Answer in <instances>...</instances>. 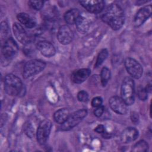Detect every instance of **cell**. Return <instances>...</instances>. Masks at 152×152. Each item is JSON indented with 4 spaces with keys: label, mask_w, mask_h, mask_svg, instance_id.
<instances>
[{
    "label": "cell",
    "mask_w": 152,
    "mask_h": 152,
    "mask_svg": "<svg viewBox=\"0 0 152 152\" xmlns=\"http://www.w3.org/2000/svg\"><path fill=\"white\" fill-rule=\"evenodd\" d=\"M91 74V71L87 68H83L74 72L71 75V80L76 84L84 82Z\"/></svg>",
    "instance_id": "16"
},
{
    "label": "cell",
    "mask_w": 152,
    "mask_h": 152,
    "mask_svg": "<svg viewBox=\"0 0 152 152\" xmlns=\"http://www.w3.org/2000/svg\"><path fill=\"white\" fill-rule=\"evenodd\" d=\"M138 137V131L134 128H125L121 133V139L124 143H129L135 141Z\"/></svg>",
    "instance_id": "15"
},
{
    "label": "cell",
    "mask_w": 152,
    "mask_h": 152,
    "mask_svg": "<svg viewBox=\"0 0 152 152\" xmlns=\"http://www.w3.org/2000/svg\"><path fill=\"white\" fill-rule=\"evenodd\" d=\"M77 98L80 102H86L88 100V94L86 91L82 90L78 92L77 94Z\"/></svg>",
    "instance_id": "26"
},
{
    "label": "cell",
    "mask_w": 152,
    "mask_h": 152,
    "mask_svg": "<svg viewBox=\"0 0 152 152\" xmlns=\"http://www.w3.org/2000/svg\"><path fill=\"white\" fill-rule=\"evenodd\" d=\"M69 111L66 108H62L56 111L53 115V118L56 122L62 124L69 116Z\"/></svg>",
    "instance_id": "19"
},
{
    "label": "cell",
    "mask_w": 152,
    "mask_h": 152,
    "mask_svg": "<svg viewBox=\"0 0 152 152\" xmlns=\"http://www.w3.org/2000/svg\"><path fill=\"white\" fill-rule=\"evenodd\" d=\"M121 98L127 105H131L134 102L135 88L134 81L129 77L125 78L121 86Z\"/></svg>",
    "instance_id": "3"
},
{
    "label": "cell",
    "mask_w": 152,
    "mask_h": 152,
    "mask_svg": "<svg viewBox=\"0 0 152 152\" xmlns=\"http://www.w3.org/2000/svg\"><path fill=\"white\" fill-rule=\"evenodd\" d=\"M28 4L30 7H31L33 9L36 10H40L44 4V1H29Z\"/></svg>",
    "instance_id": "24"
},
{
    "label": "cell",
    "mask_w": 152,
    "mask_h": 152,
    "mask_svg": "<svg viewBox=\"0 0 152 152\" xmlns=\"http://www.w3.org/2000/svg\"><path fill=\"white\" fill-rule=\"evenodd\" d=\"M57 37L61 44L68 45L72 42L74 34L69 26L67 25H62L58 29Z\"/></svg>",
    "instance_id": "11"
},
{
    "label": "cell",
    "mask_w": 152,
    "mask_h": 152,
    "mask_svg": "<svg viewBox=\"0 0 152 152\" xmlns=\"http://www.w3.org/2000/svg\"><path fill=\"white\" fill-rule=\"evenodd\" d=\"M107 56H108L107 50L106 49L102 50L97 56V58L94 65V67L98 68L99 66H100L102 64L103 61L106 59Z\"/></svg>",
    "instance_id": "23"
},
{
    "label": "cell",
    "mask_w": 152,
    "mask_h": 152,
    "mask_svg": "<svg viewBox=\"0 0 152 152\" xmlns=\"http://www.w3.org/2000/svg\"><path fill=\"white\" fill-rule=\"evenodd\" d=\"M4 88L6 93L10 96L18 95L22 91L23 83L18 77L10 74L6 75L4 81Z\"/></svg>",
    "instance_id": "2"
},
{
    "label": "cell",
    "mask_w": 152,
    "mask_h": 152,
    "mask_svg": "<svg viewBox=\"0 0 152 152\" xmlns=\"http://www.w3.org/2000/svg\"><path fill=\"white\" fill-rule=\"evenodd\" d=\"M147 92L145 88H143L141 86H140L138 88L137 90V94L138 96V98L141 100H145L147 99Z\"/></svg>",
    "instance_id": "25"
},
{
    "label": "cell",
    "mask_w": 152,
    "mask_h": 152,
    "mask_svg": "<svg viewBox=\"0 0 152 152\" xmlns=\"http://www.w3.org/2000/svg\"><path fill=\"white\" fill-rule=\"evenodd\" d=\"M94 131L99 134H103L105 132V128L103 125H99L95 128Z\"/></svg>",
    "instance_id": "32"
},
{
    "label": "cell",
    "mask_w": 152,
    "mask_h": 152,
    "mask_svg": "<svg viewBox=\"0 0 152 152\" xmlns=\"http://www.w3.org/2000/svg\"><path fill=\"white\" fill-rule=\"evenodd\" d=\"M102 104V99L100 97H96L91 100V106L94 107H97Z\"/></svg>",
    "instance_id": "29"
},
{
    "label": "cell",
    "mask_w": 152,
    "mask_h": 152,
    "mask_svg": "<svg viewBox=\"0 0 152 152\" xmlns=\"http://www.w3.org/2000/svg\"><path fill=\"white\" fill-rule=\"evenodd\" d=\"M80 15V11L78 9H71L65 13L64 20L67 24H72L75 23Z\"/></svg>",
    "instance_id": "20"
},
{
    "label": "cell",
    "mask_w": 152,
    "mask_h": 152,
    "mask_svg": "<svg viewBox=\"0 0 152 152\" xmlns=\"http://www.w3.org/2000/svg\"><path fill=\"white\" fill-rule=\"evenodd\" d=\"M13 32L16 39L22 44L27 45L31 41V38L23 27L18 23H14L12 26Z\"/></svg>",
    "instance_id": "13"
},
{
    "label": "cell",
    "mask_w": 152,
    "mask_h": 152,
    "mask_svg": "<svg viewBox=\"0 0 152 152\" xmlns=\"http://www.w3.org/2000/svg\"><path fill=\"white\" fill-rule=\"evenodd\" d=\"M52 128V123L49 120L43 121L39 125L37 130V140L40 144L46 142Z\"/></svg>",
    "instance_id": "6"
},
{
    "label": "cell",
    "mask_w": 152,
    "mask_h": 152,
    "mask_svg": "<svg viewBox=\"0 0 152 152\" xmlns=\"http://www.w3.org/2000/svg\"><path fill=\"white\" fill-rule=\"evenodd\" d=\"M152 12V7L151 5L145 6L141 8L136 14L134 20V24L136 27L141 26L151 15Z\"/></svg>",
    "instance_id": "12"
},
{
    "label": "cell",
    "mask_w": 152,
    "mask_h": 152,
    "mask_svg": "<svg viewBox=\"0 0 152 152\" xmlns=\"http://www.w3.org/2000/svg\"><path fill=\"white\" fill-rule=\"evenodd\" d=\"M109 103L110 108L115 112L121 115H124L127 112L128 105L121 97L113 96L110 98Z\"/></svg>",
    "instance_id": "9"
},
{
    "label": "cell",
    "mask_w": 152,
    "mask_h": 152,
    "mask_svg": "<svg viewBox=\"0 0 152 152\" xmlns=\"http://www.w3.org/2000/svg\"><path fill=\"white\" fill-rule=\"evenodd\" d=\"M148 144L144 140L139 141L132 148V151L134 152H144L148 151Z\"/></svg>",
    "instance_id": "21"
},
{
    "label": "cell",
    "mask_w": 152,
    "mask_h": 152,
    "mask_svg": "<svg viewBox=\"0 0 152 152\" xmlns=\"http://www.w3.org/2000/svg\"><path fill=\"white\" fill-rule=\"evenodd\" d=\"M17 17L19 22L24 24L27 28H33L36 26V23L35 20L28 14L21 12L17 15Z\"/></svg>",
    "instance_id": "18"
},
{
    "label": "cell",
    "mask_w": 152,
    "mask_h": 152,
    "mask_svg": "<svg viewBox=\"0 0 152 152\" xmlns=\"http://www.w3.org/2000/svg\"><path fill=\"white\" fill-rule=\"evenodd\" d=\"M131 120H132V122H134V124H137L138 123L139 116H138V115L137 112H132L131 114Z\"/></svg>",
    "instance_id": "31"
},
{
    "label": "cell",
    "mask_w": 152,
    "mask_h": 152,
    "mask_svg": "<svg viewBox=\"0 0 152 152\" xmlns=\"http://www.w3.org/2000/svg\"><path fill=\"white\" fill-rule=\"evenodd\" d=\"M80 4L88 12L97 14L102 12L104 7V2L98 0L81 1Z\"/></svg>",
    "instance_id": "10"
},
{
    "label": "cell",
    "mask_w": 152,
    "mask_h": 152,
    "mask_svg": "<svg viewBox=\"0 0 152 152\" xmlns=\"http://www.w3.org/2000/svg\"><path fill=\"white\" fill-rule=\"evenodd\" d=\"M87 111L86 109L77 110L69 115L66 121L60 127L62 131H68L78 125L84 117L86 116Z\"/></svg>",
    "instance_id": "5"
},
{
    "label": "cell",
    "mask_w": 152,
    "mask_h": 152,
    "mask_svg": "<svg viewBox=\"0 0 152 152\" xmlns=\"http://www.w3.org/2000/svg\"><path fill=\"white\" fill-rule=\"evenodd\" d=\"M110 78V71L107 67H103L101 71L100 78L103 86H106Z\"/></svg>",
    "instance_id": "22"
},
{
    "label": "cell",
    "mask_w": 152,
    "mask_h": 152,
    "mask_svg": "<svg viewBox=\"0 0 152 152\" xmlns=\"http://www.w3.org/2000/svg\"><path fill=\"white\" fill-rule=\"evenodd\" d=\"M9 27L6 21H3L1 23V37L6 38L8 34Z\"/></svg>",
    "instance_id": "27"
},
{
    "label": "cell",
    "mask_w": 152,
    "mask_h": 152,
    "mask_svg": "<svg viewBox=\"0 0 152 152\" xmlns=\"http://www.w3.org/2000/svg\"><path fill=\"white\" fill-rule=\"evenodd\" d=\"M18 49V45L12 38L7 39L2 49V53L4 58L7 60L12 59L17 54Z\"/></svg>",
    "instance_id": "8"
},
{
    "label": "cell",
    "mask_w": 152,
    "mask_h": 152,
    "mask_svg": "<svg viewBox=\"0 0 152 152\" xmlns=\"http://www.w3.org/2000/svg\"><path fill=\"white\" fill-rule=\"evenodd\" d=\"M46 66V63L37 59H31L27 61L24 66L23 75L24 78H28L40 72Z\"/></svg>",
    "instance_id": "4"
},
{
    "label": "cell",
    "mask_w": 152,
    "mask_h": 152,
    "mask_svg": "<svg viewBox=\"0 0 152 152\" xmlns=\"http://www.w3.org/2000/svg\"><path fill=\"white\" fill-rule=\"evenodd\" d=\"M125 66L128 72L133 78L138 79L141 78L143 72V69L141 64L134 59L128 58L125 61Z\"/></svg>",
    "instance_id": "7"
},
{
    "label": "cell",
    "mask_w": 152,
    "mask_h": 152,
    "mask_svg": "<svg viewBox=\"0 0 152 152\" xmlns=\"http://www.w3.org/2000/svg\"><path fill=\"white\" fill-rule=\"evenodd\" d=\"M75 24L79 32L81 33H85L87 32L90 28L91 20L88 17L80 14Z\"/></svg>",
    "instance_id": "17"
},
{
    "label": "cell",
    "mask_w": 152,
    "mask_h": 152,
    "mask_svg": "<svg viewBox=\"0 0 152 152\" xmlns=\"http://www.w3.org/2000/svg\"><path fill=\"white\" fill-rule=\"evenodd\" d=\"M102 20L113 30H119L124 23V12L117 4H112L107 7L102 15Z\"/></svg>",
    "instance_id": "1"
},
{
    "label": "cell",
    "mask_w": 152,
    "mask_h": 152,
    "mask_svg": "<svg viewBox=\"0 0 152 152\" xmlns=\"http://www.w3.org/2000/svg\"><path fill=\"white\" fill-rule=\"evenodd\" d=\"M103 112H104V107L101 105V106L96 107V109L94 111V114L97 117H100L102 116Z\"/></svg>",
    "instance_id": "30"
},
{
    "label": "cell",
    "mask_w": 152,
    "mask_h": 152,
    "mask_svg": "<svg viewBox=\"0 0 152 152\" xmlns=\"http://www.w3.org/2000/svg\"><path fill=\"white\" fill-rule=\"evenodd\" d=\"M24 131L26 132V134L30 137H32L33 134L34 133V130L33 128V126H31V125L28 123V124H26L25 125V128H24Z\"/></svg>",
    "instance_id": "28"
},
{
    "label": "cell",
    "mask_w": 152,
    "mask_h": 152,
    "mask_svg": "<svg viewBox=\"0 0 152 152\" xmlns=\"http://www.w3.org/2000/svg\"><path fill=\"white\" fill-rule=\"evenodd\" d=\"M37 49L43 56L51 57L55 54L56 50L54 46L49 42L46 40L40 41L37 44Z\"/></svg>",
    "instance_id": "14"
}]
</instances>
